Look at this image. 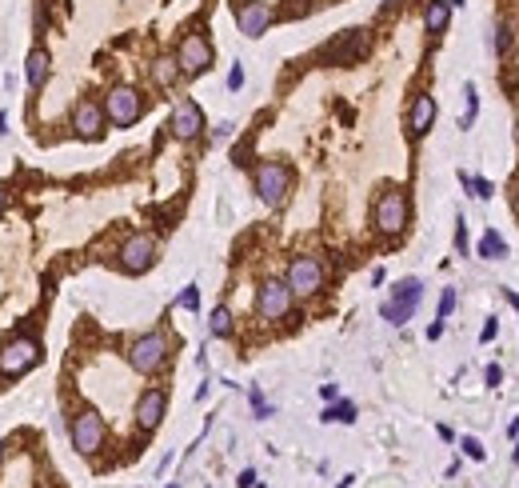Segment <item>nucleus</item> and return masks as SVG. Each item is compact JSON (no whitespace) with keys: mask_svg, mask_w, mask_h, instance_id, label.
<instances>
[{"mask_svg":"<svg viewBox=\"0 0 519 488\" xmlns=\"http://www.w3.org/2000/svg\"><path fill=\"white\" fill-rule=\"evenodd\" d=\"M463 96H468V108H463V120H459V128H471V125H475V113H480V96H475V85L463 88Z\"/></svg>","mask_w":519,"mask_h":488,"instance_id":"nucleus-25","label":"nucleus"},{"mask_svg":"<svg viewBox=\"0 0 519 488\" xmlns=\"http://www.w3.org/2000/svg\"><path fill=\"white\" fill-rule=\"evenodd\" d=\"M256 488H268V484H256Z\"/></svg>","mask_w":519,"mask_h":488,"instance_id":"nucleus-44","label":"nucleus"},{"mask_svg":"<svg viewBox=\"0 0 519 488\" xmlns=\"http://www.w3.org/2000/svg\"><path fill=\"white\" fill-rule=\"evenodd\" d=\"M288 188H292V173L280 161H264L256 164V196L268 208H280L288 201Z\"/></svg>","mask_w":519,"mask_h":488,"instance_id":"nucleus-1","label":"nucleus"},{"mask_svg":"<svg viewBox=\"0 0 519 488\" xmlns=\"http://www.w3.org/2000/svg\"><path fill=\"white\" fill-rule=\"evenodd\" d=\"M49 68H52V61H49V52H44V49H32V52H28L25 76H28V85H32V88H40L44 80H49Z\"/></svg>","mask_w":519,"mask_h":488,"instance_id":"nucleus-18","label":"nucleus"},{"mask_svg":"<svg viewBox=\"0 0 519 488\" xmlns=\"http://www.w3.org/2000/svg\"><path fill=\"white\" fill-rule=\"evenodd\" d=\"M168 488H180V484H168Z\"/></svg>","mask_w":519,"mask_h":488,"instance_id":"nucleus-45","label":"nucleus"},{"mask_svg":"<svg viewBox=\"0 0 519 488\" xmlns=\"http://www.w3.org/2000/svg\"><path fill=\"white\" fill-rule=\"evenodd\" d=\"M352 480H356V476H344V480H340V488H352Z\"/></svg>","mask_w":519,"mask_h":488,"instance_id":"nucleus-40","label":"nucleus"},{"mask_svg":"<svg viewBox=\"0 0 519 488\" xmlns=\"http://www.w3.org/2000/svg\"><path fill=\"white\" fill-rule=\"evenodd\" d=\"M172 132L180 140H192V137H200V132H204V113H200V104L196 101H180L172 108Z\"/></svg>","mask_w":519,"mask_h":488,"instance_id":"nucleus-14","label":"nucleus"},{"mask_svg":"<svg viewBox=\"0 0 519 488\" xmlns=\"http://www.w3.org/2000/svg\"><path fill=\"white\" fill-rule=\"evenodd\" d=\"M216 140H224V137H232V125H216V132H212Z\"/></svg>","mask_w":519,"mask_h":488,"instance_id":"nucleus-38","label":"nucleus"},{"mask_svg":"<svg viewBox=\"0 0 519 488\" xmlns=\"http://www.w3.org/2000/svg\"><path fill=\"white\" fill-rule=\"evenodd\" d=\"M288 288H292L296 296L320 292L323 288V264L316 261V256H296V261L288 264Z\"/></svg>","mask_w":519,"mask_h":488,"instance_id":"nucleus-9","label":"nucleus"},{"mask_svg":"<svg viewBox=\"0 0 519 488\" xmlns=\"http://www.w3.org/2000/svg\"><path fill=\"white\" fill-rule=\"evenodd\" d=\"M164 361H168V340H164V332H148V337L132 340V349H128V364H132L140 376L160 373Z\"/></svg>","mask_w":519,"mask_h":488,"instance_id":"nucleus-3","label":"nucleus"},{"mask_svg":"<svg viewBox=\"0 0 519 488\" xmlns=\"http://www.w3.org/2000/svg\"><path fill=\"white\" fill-rule=\"evenodd\" d=\"M68 437H72L76 452L92 456V452H100V444H104V420H100L96 413H80L72 420V428H68Z\"/></svg>","mask_w":519,"mask_h":488,"instance_id":"nucleus-11","label":"nucleus"},{"mask_svg":"<svg viewBox=\"0 0 519 488\" xmlns=\"http://www.w3.org/2000/svg\"><path fill=\"white\" fill-rule=\"evenodd\" d=\"M236 25H240V32L244 37H264L268 32V25H272V4H264V0H248V4H240V13H236Z\"/></svg>","mask_w":519,"mask_h":488,"instance_id":"nucleus-13","label":"nucleus"},{"mask_svg":"<svg viewBox=\"0 0 519 488\" xmlns=\"http://www.w3.org/2000/svg\"><path fill=\"white\" fill-rule=\"evenodd\" d=\"M140 113H144V96L128 85H116L108 92V101H104V116H108V125H116V128L136 125Z\"/></svg>","mask_w":519,"mask_h":488,"instance_id":"nucleus-4","label":"nucleus"},{"mask_svg":"<svg viewBox=\"0 0 519 488\" xmlns=\"http://www.w3.org/2000/svg\"><path fill=\"white\" fill-rule=\"evenodd\" d=\"M451 308H456V288H444V296H440V316H435V320H447Z\"/></svg>","mask_w":519,"mask_h":488,"instance_id":"nucleus-29","label":"nucleus"},{"mask_svg":"<svg viewBox=\"0 0 519 488\" xmlns=\"http://www.w3.org/2000/svg\"><path fill=\"white\" fill-rule=\"evenodd\" d=\"M459 184L468 188L475 201H487L492 196V180H483V176H468V173H459Z\"/></svg>","mask_w":519,"mask_h":488,"instance_id":"nucleus-24","label":"nucleus"},{"mask_svg":"<svg viewBox=\"0 0 519 488\" xmlns=\"http://www.w3.org/2000/svg\"><path fill=\"white\" fill-rule=\"evenodd\" d=\"M292 288H288V280H264L260 284V296H256V313L264 316V320H284L288 313H292Z\"/></svg>","mask_w":519,"mask_h":488,"instance_id":"nucleus-7","label":"nucleus"},{"mask_svg":"<svg viewBox=\"0 0 519 488\" xmlns=\"http://www.w3.org/2000/svg\"><path fill=\"white\" fill-rule=\"evenodd\" d=\"M507 432H511V437H519V416L511 420V428H507Z\"/></svg>","mask_w":519,"mask_h":488,"instance_id":"nucleus-39","label":"nucleus"},{"mask_svg":"<svg viewBox=\"0 0 519 488\" xmlns=\"http://www.w3.org/2000/svg\"><path fill=\"white\" fill-rule=\"evenodd\" d=\"M447 25H451V4L447 0H432L423 8V28L428 32H447Z\"/></svg>","mask_w":519,"mask_h":488,"instance_id":"nucleus-19","label":"nucleus"},{"mask_svg":"<svg viewBox=\"0 0 519 488\" xmlns=\"http://www.w3.org/2000/svg\"><path fill=\"white\" fill-rule=\"evenodd\" d=\"M420 296H423V284L416 280V276L399 280L396 292H392V301L380 308L383 320H387V325H408L411 316H416V308H420Z\"/></svg>","mask_w":519,"mask_h":488,"instance_id":"nucleus-5","label":"nucleus"},{"mask_svg":"<svg viewBox=\"0 0 519 488\" xmlns=\"http://www.w3.org/2000/svg\"><path fill=\"white\" fill-rule=\"evenodd\" d=\"M480 256H483V261H504V256H507V244H504V237H499L495 228H487V232H483Z\"/></svg>","mask_w":519,"mask_h":488,"instance_id":"nucleus-21","label":"nucleus"},{"mask_svg":"<svg viewBox=\"0 0 519 488\" xmlns=\"http://www.w3.org/2000/svg\"><path fill=\"white\" fill-rule=\"evenodd\" d=\"M248 401H252V413H256V420H268V416H272V404L264 401V392H260V388H252V392H248Z\"/></svg>","mask_w":519,"mask_h":488,"instance_id":"nucleus-26","label":"nucleus"},{"mask_svg":"<svg viewBox=\"0 0 519 488\" xmlns=\"http://www.w3.org/2000/svg\"><path fill=\"white\" fill-rule=\"evenodd\" d=\"M236 488H256V473H252V468H244V473L236 476Z\"/></svg>","mask_w":519,"mask_h":488,"instance_id":"nucleus-34","label":"nucleus"},{"mask_svg":"<svg viewBox=\"0 0 519 488\" xmlns=\"http://www.w3.org/2000/svg\"><path fill=\"white\" fill-rule=\"evenodd\" d=\"M0 213H4V188H0Z\"/></svg>","mask_w":519,"mask_h":488,"instance_id":"nucleus-42","label":"nucleus"},{"mask_svg":"<svg viewBox=\"0 0 519 488\" xmlns=\"http://www.w3.org/2000/svg\"><path fill=\"white\" fill-rule=\"evenodd\" d=\"M435 113H440V108H435V96L420 92V96L411 101V113H408V132H411V137H416V140L428 137V128L435 125Z\"/></svg>","mask_w":519,"mask_h":488,"instance_id":"nucleus-16","label":"nucleus"},{"mask_svg":"<svg viewBox=\"0 0 519 488\" xmlns=\"http://www.w3.org/2000/svg\"><path fill=\"white\" fill-rule=\"evenodd\" d=\"M364 49H368V32H364V28H352L344 40L328 44V56H332V61H340V64H352Z\"/></svg>","mask_w":519,"mask_h":488,"instance_id":"nucleus-17","label":"nucleus"},{"mask_svg":"<svg viewBox=\"0 0 519 488\" xmlns=\"http://www.w3.org/2000/svg\"><path fill=\"white\" fill-rule=\"evenodd\" d=\"M511 461H515V464H519V444H515V452H511Z\"/></svg>","mask_w":519,"mask_h":488,"instance_id":"nucleus-41","label":"nucleus"},{"mask_svg":"<svg viewBox=\"0 0 519 488\" xmlns=\"http://www.w3.org/2000/svg\"><path fill=\"white\" fill-rule=\"evenodd\" d=\"M228 88H232V92L244 88V68H240V64H232V73H228Z\"/></svg>","mask_w":519,"mask_h":488,"instance_id":"nucleus-33","label":"nucleus"},{"mask_svg":"<svg viewBox=\"0 0 519 488\" xmlns=\"http://www.w3.org/2000/svg\"><path fill=\"white\" fill-rule=\"evenodd\" d=\"M459 449L468 452L471 461H483V444H480V440H475V437H463V440H459Z\"/></svg>","mask_w":519,"mask_h":488,"instance_id":"nucleus-30","label":"nucleus"},{"mask_svg":"<svg viewBox=\"0 0 519 488\" xmlns=\"http://www.w3.org/2000/svg\"><path fill=\"white\" fill-rule=\"evenodd\" d=\"M152 264H156V240L148 232H132L120 244V268L124 273H148Z\"/></svg>","mask_w":519,"mask_h":488,"instance_id":"nucleus-8","label":"nucleus"},{"mask_svg":"<svg viewBox=\"0 0 519 488\" xmlns=\"http://www.w3.org/2000/svg\"><path fill=\"white\" fill-rule=\"evenodd\" d=\"M483 380H487L492 388H499V384H504V368H499V364H487V373H483Z\"/></svg>","mask_w":519,"mask_h":488,"instance_id":"nucleus-32","label":"nucleus"},{"mask_svg":"<svg viewBox=\"0 0 519 488\" xmlns=\"http://www.w3.org/2000/svg\"><path fill=\"white\" fill-rule=\"evenodd\" d=\"M456 252H459V256H463V252H468V225H463V216H459V220H456Z\"/></svg>","mask_w":519,"mask_h":488,"instance_id":"nucleus-31","label":"nucleus"},{"mask_svg":"<svg viewBox=\"0 0 519 488\" xmlns=\"http://www.w3.org/2000/svg\"><path fill=\"white\" fill-rule=\"evenodd\" d=\"M104 125H108V116H104V108H100L96 101H80V104L72 108V128H76V137L100 140V137H104Z\"/></svg>","mask_w":519,"mask_h":488,"instance_id":"nucleus-12","label":"nucleus"},{"mask_svg":"<svg viewBox=\"0 0 519 488\" xmlns=\"http://www.w3.org/2000/svg\"><path fill=\"white\" fill-rule=\"evenodd\" d=\"M180 61H172V56H160V61L152 64V80L160 88H176V80H180Z\"/></svg>","mask_w":519,"mask_h":488,"instance_id":"nucleus-20","label":"nucleus"},{"mask_svg":"<svg viewBox=\"0 0 519 488\" xmlns=\"http://www.w3.org/2000/svg\"><path fill=\"white\" fill-rule=\"evenodd\" d=\"M40 364V344L32 337H13L0 344V376H20Z\"/></svg>","mask_w":519,"mask_h":488,"instance_id":"nucleus-2","label":"nucleus"},{"mask_svg":"<svg viewBox=\"0 0 519 488\" xmlns=\"http://www.w3.org/2000/svg\"><path fill=\"white\" fill-rule=\"evenodd\" d=\"M444 337V320H435V325H428V340H440Z\"/></svg>","mask_w":519,"mask_h":488,"instance_id":"nucleus-35","label":"nucleus"},{"mask_svg":"<svg viewBox=\"0 0 519 488\" xmlns=\"http://www.w3.org/2000/svg\"><path fill=\"white\" fill-rule=\"evenodd\" d=\"M176 304H180V308H188V313H196V308H200V288L188 284L184 292H180V301H176Z\"/></svg>","mask_w":519,"mask_h":488,"instance_id":"nucleus-28","label":"nucleus"},{"mask_svg":"<svg viewBox=\"0 0 519 488\" xmlns=\"http://www.w3.org/2000/svg\"><path fill=\"white\" fill-rule=\"evenodd\" d=\"M495 56H507V52H511V25H499L495 28Z\"/></svg>","mask_w":519,"mask_h":488,"instance_id":"nucleus-27","label":"nucleus"},{"mask_svg":"<svg viewBox=\"0 0 519 488\" xmlns=\"http://www.w3.org/2000/svg\"><path fill=\"white\" fill-rule=\"evenodd\" d=\"M320 396H323V401H335V396H340V388H335V384H320Z\"/></svg>","mask_w":519,"mask_h":488,"instance_id":"nucleus-36","label":"nucleus"},{"mask_svg":"<svg viewBox=\"0 0 519 488\" xmlns=\"http://www.w3.org/2000/svg\"><path fill=\"white\" fill-rule=\"evenodd\" d=\"M404 225H408V196L399 188L380 192V201H376V228L383 237H396V232H404Z\"/></svg>","mask_w":519,"mask_h":488,"instance_id":"nucleus-6","label":"nucleus"},{"mask_svg":"<svg viewBox=\"0 0 519 488\" xmlns=\"http://www.w3.org/2000/svg\"><path fill=\"white\" fill-rule=\"evenodd\" d=\"M232 313H228V308H224V304H220V308H212V316H208V332H212V337H216V340H228V337H232Z\"/></svg>","mask_w":519,"mask_h":488,"instance_id":"nucleus-22","label":"nucleus"},{"mask_svg":"<svg viewBox=\"0 0 519 488\" xmlns=\"http://www.w3.org/2000/svg\"><path fill=\"white\" fill-rule=\"evenodd\" d=\"M480 340H483V344H487V340H495V320H487V325H483Z\"/></svg>","mask_w":519,"mask_h":488,"instance_id":"nucleus-37","label":"nucleus"},{"mask_svg":"<svg viewBox=\"0 0 519 488\" xmlns=\"http://www.w3.org/2000/svg\"><path fill=\"white\" fill-rule=\"evenodd\" d=\"M323 420L332 425V420H340V425H356V404L352 401H335L323 408Z\"/></svg>","mask_w":519,"mask_h":488,"instance_id":"nucleus-23","label":"nucleus"},{"mask_svg":"<svg viewBox=\"0 0 519 488\" xmlns=\"http://www.w3.org/2000/svg\"><path fill=\"white\" fill-rule=\"evenodd\" d=\"M0 456H4V444H0Z\"/></svg>","mask_w":519,"mask_h":488,"instance_id":"nucleus-43","label":"nucleus"},{"mask_svg":"<svg viewBox=\"0 0 519 488\" xmlns=\"http://www.w3.org/2000/svg\"><path fill=\"white\" fill-rule=\"evenodd\" d=\"M176 61H180V73L184 76H204L212 68V44L200 37V32H188V37L180 40Z\"/></svg>","mask_w":519,"mask_h":488,"instance_id":"nucleus-10","label":"nucleus"},{"mask_svg":"<svg viewBox=\"0 0 519 488\" xmlns=\"http://www.w3.org/2000/svg\"><path fill=\"white\" fill-rule=\"evenodd\" d=\"M164 408H168V396H164V388H148V392L140 396V404H136V425L144 428V432L160 428Z\"/></svg>","mask_w":519,"mask_h":488,"instance_id":"nucleus-15","label":"nucleus"}]
</instances>
